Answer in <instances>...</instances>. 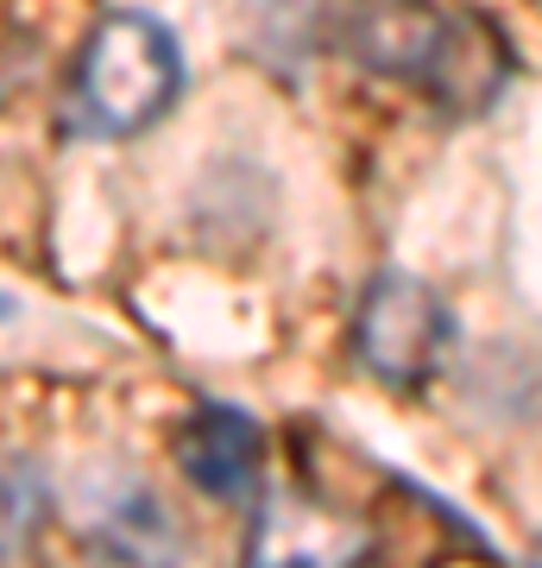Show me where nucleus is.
I'll use <instances>...</instances> for the list:
<instances>
[{
    "instance_id": "nucleus-1",
    "label": "nucleus",
    "mask_w": 542,
    "mask_h": 568,
    "mask_svg": "<svg viewBox=\"0 0 542 568\" xmlns=\"http://www.w3.org/2000/svg\"><path fill=\"white\" fill-rule=\"evenodd\" d=\"M183 89V51L152 13H108L76 51L70 121L95 140H133L171 114Z\"/></svg>"
},
{
    "instance_id": "nucleus-2",
    "label": "nucleus",
    "mask_w": 542,
    "mask_h": 568,
    "mask_svg": "<svg viewBox=\"0 0 542 568\" xmlns=\"http://www.w3.org/2000/svg\"><path fill=\"white\" fill-rule=\"evenodd\" d=\"M454 316L448 304L410 272H379L354 316V354L385 386H422L448 361Z\"/></svg>"
},
{
    "instance_id": "nucleus-3",
    "label": "nucleus",
    "mask_w": 542,
    "mask_h": 568,
    "mask_svg": "<svg viewBox=\"0 0 542 568\" xmlns=\"http://www.w3.org/2000/svg\"><path fill=\"white\" fill-rule=\"evenodd\" d=\"M372 525L316 493H272L246 530V568H366Z\"/></svg>"
},
{
    "instance_id": "nucleus-4",
    "label": "nucleus",
    "mask_w": 542,
    "mask_h": 568,
    "mask_svg": "<svg viewBox=\"0 0 542 568\" xmlns=\"http://www.w3.org/2000/svg\"><path fill=\"white\" fill-rule=\"evenodd\" d=\"M461 39V13H442L436 0H347V51L398 82H422L436 95L448 58Z\"/></svg>"
},
{
    "instance_id": "nucleus-5",
    "label": "nucleus",
    "mask_w": 542,
    "mask_h": 568,
    "mask_svg": "<svg viewBox=\"0 0 542 568\" xmlns=\"http://www.w3.org/2000/svg\"><path fill=\"white\" fill-rule=\"evenodd\" d=\"M177 525L140 480H101V487H89L76 556L63 568H177Z\"/></svg>"
},
{
    "instance_id": "nucleus-6",
    "label": "nucleus",
    "mask_w": 542,
    "mask_h": 568,
    "mask_svg": "<svg viewBox=\"0 0 542 568\" xmlns=\"http://www.w3.org/2000/svg\"><path fill=\"white\" fill-rule=\"evenodd\" d=\"M177 467L190 474V487L208 493V499H253L265 467V436L259 424L234 405H202L190 424L177 429Z\"/></svg>"
},
{
    "instance_id": "nucleus-7",
    "label": "nucleus",
    "mask_w": 542,
    "mask_h": 568,
    "mask_svg": "<svg viewBox=\"0 0 542 568\" xmlns=\"http://www.w3.org/2000/svg\"><path fill=\"white\" fill-rule=\"evenodd\" d=\"M51 518V487L32 462H0V562L25 556V544Z\"/></svg>"
},
{
    "instance_id": "nucleus-8",
    "label": "nucleus",
    "mask_w": 542,
    "mask_h": 568,
    "mask_svg": "<svg viewBox=\"0 0 542 568\" xmlns=\"http://www.w3.org/2000/svg\"><path fill=\"white\" fill-rule=\"evenodd\" d=\"M7 310H13V304H7V291H0V316H7Z\"/></svg>"
}]
</instances>
